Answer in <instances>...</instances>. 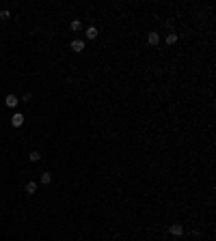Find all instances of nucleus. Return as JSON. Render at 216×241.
<instances>
[{
	"label": "nucleus",
	"instance_id": "1",
	"mask_svg": "<svg viewBox=\"0 0 216 241\" xmlns=\"http://www.w3.org/2000/svg\"><path fill=\"white\" fill-rule=\"evenodd\" d=\"M11 125H13V127H22V125H24V114H13Z\"/></svg>",
	"mask_w": 216,
	"mask_h": 241
},
{
	"label": "nucleus",
	"instance_id": "2",
	"mask_svg": "<svg viewBox=\"0 0 216 241\" xmlns=\"http://www.w3.org/2000/svg\"><path fill=\"white\" fill-rule=\"evenodd\" d=\"M5 105H9V108H15V105H18V97H15V95H7V99H5Z\"/></svg>",
	"mask_w": 216,
	"mask_h": 241
},
{
	"label": "nucleus",
	"instance_id": "3",
	"mask_svg": "<svg viewBox=\"0 0 216 241\" xmlns=\"http://www.w3.org/2000/svg\"><path fill=\"white\" fill-rule=\"evenodd\" d=\"M169 232H171V235H184V226H182V224H173V226L169 228Z\"/></svg>",
	"mask_w": 216,
	"mask_h": 241
},
{
	"label": "nucleus",
	"instance_id": "4",
	"mask_svg": "<svg viewBox=\"0 0 216 241\" xmlns=\"http://www.w3.org/2000/svg\"><path fill=\"white\" fill-rule=\"evenodd\" d=\"M71 50H74V52H82V50H84V43H82L80 39H76V41H71Z\"/></svg>",
	"mask_w": 216,
	"mask_h": 241
},
{
	"label": "nucleus",
	"instance_id": "5",
	"mask_svg": "<svg viewBox=\"0 0 216 241\" xmlns=\"http://www.w3.org/2000/svg\"><path fill=\"white\" fill-rule=\"evenodd\" d=\"M26 192H28V194H35V192H37V183H35V181L26 183Z\"/></svg>",
	"mask_w": 216,
	"mask_h": 241
},
{
	"label": "nucleus",
	"instance_id": "6",
	"mask_svg": "<svg viewBox=\"0 0 216 241\" xmlns=\"http://www.w3.org/2000/svg\"><path fill=\"white\" fill-rule=\"evenodd\" d=\"M86 37H89V39H95V37H97V28H93V26H91V28L86 30Z\"/></svg>",
	"mask_w": 216,
	"mask_h": 241
},
{
	"label": "nucleus",
	"instance_id": "7",
	"mask_svg": "<svg viewBox=\"0 0 216 241\" xmlns=\"http://www.w3.org/2000/svg\"><path fill=\"white\" fill-rule=\"evenodd\" d=\"M147 39H149V43H151V45H156V43H158V41H160V37H158V35H156V33H151V35H149V37H147Z\"/></svg>",
	"mask_w": 216,
	"mask_h": 241
},
{
	"label": "nucleus",
	"instance_id": "8",
	"mask_svg": "<svg viewBox=\"0 0 216 241\" xmlns=\"http://www.w3.org/2000/svg\"><path fill=\"white\" fill-rule=\"evenodd\" d=\"M28 157H30V162H39V159H41V153H39V151H33Z\"/></svg>",
	"mask_w": 216,
	"mask_h": 241
},
{
	"label": "nucleus",
	"instance_id": "9",
	"mask_svg": "<svg viewBox=\"0 0 216 241\" xmlns=\"http://www.w3.org/2000/svg\"><path fill=\"white\" fill-rule=\"evenodd\" d=\"M41 181H43V183H50V181H52V174H50V172H43V174H41Z\"/></svg>",
	"mask_w": 216,
	"mask_h": 241
},
{
	"label": "nucleus",
	"instance_id": "10",
	"mask_svg": "<svg viewBox=\"0 0 216 241\" xmlns=\"http://www.w3.org/2000/svg\"><path fill=\"white\" fill-rule=\"evenodd\" d=\"M177 41V35H166V43L171 45V43H175Z\"/></svg>",
	"mask_w": 216,
	"mask_h": 241
},
{
	"label": "nucleus",
	"instance_id": "11",
	"mask_svg": "<svg viewBox=\"0 0 216 241\" xmlns=\"http://www.w3.org/2000/svg\"><path fill=\"white\" fill-rule=\"evenodd\" d=\"M80 26H82V24H80L78 20H76V22H71V30H80Z\"/></svg>",
	"mask_w": 216,
	"mask_h": 241
},
{
	"label": "nucleus",
	"instance_id": "12",
	"mask_svg": "<svg viewBox=\"0 0 216 241\" xmlns=\"http://www.w3.org/2000/svg\"><path fill=\"white\" fill-rule=\"evenodd\" d=\"M0 20H9V11H0Z\"/></svg>",
	"mask_w": 216,
	"mask_h": 241
}]
</instances>
